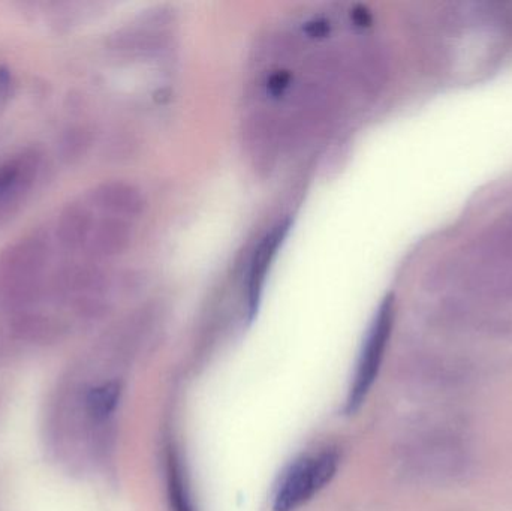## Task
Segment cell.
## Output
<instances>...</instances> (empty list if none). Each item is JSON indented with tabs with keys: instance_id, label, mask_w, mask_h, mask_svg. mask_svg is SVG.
<instances>
[{
	"instance_id": "obj_5",
	"label": "cell",
	"mask_w": 512,
	"mask_h": 511,
	"mask_svg": "<svg viewBox=\"0 0 512 511\" xmlns=\"http://www.w3.org/2000/svg\"><path fill=\"white\" fill-rule=\"evenodd\" d=\"M289 231V221L277 222L270 233L265 234L259 242L258 248L252 255L251 266L248 272V284H246V299H248L249 320H254L258 312L259 302L264 293L265 282L268 273L273 267L279 249L285 242L286 234Z\"/></svg>"
},
{
	"instance_id": "obj_10",
	"label": "cell",
	"mask_w": 512,
	"mask_h": 511,
	"mask_svg": "<svg viewBox=\"0 0 512 511\" xmlns=\"http://www.w3.org/2000/svg\"><path fill=\"white\" fill-rule=\"evenodd\" d=\"M11 326L20 338L33 342L50 341L60 332L59 323L53 318L24 311L12 320Z\"/></svg>"
},
{
	"instance_id": "obj_6",
	"label": "cell",
	"mask_w": 512,
	"mask_h": 511,
	"mask_svg": "<svg viewBox=\"0 0 512 511\" xmlns=\"http://www.w3.org/2000/svg\"><path fill=\"white\" fill-rule=\"evenodd\" d=\"M110 285V275L95 263H75L56 273L53 290L57 296L72 300L80 296L104 297Z\"/></svg>"
},
{
	"instance_id": "obj_1",
	"label": "cell",
	"mask_w": 512,
	"mask_h": 511,
	"mask_svg": "<svg viewBox=\"0 0 512 511\" xmlns=\"http://www.w3.org/2000/svg\"><path fill=\"white\" fill-rule=\"evenodd\" d=\"M48 246L39 237H26L6 246L0 254V296L9 308L38 302L44 290Z\"/></svg>"
},
{
	"instance_id": "obj_11",
	"label": "cell",
	"mask_w": 512,
	"mask_h": 511,
	"mask_svg": "<svg viewBox=\"0 0 512 511\" xmlns=\"http://www.w3.org/2000/svg\"><path fill=\"white\" fill-rule=\"evenodd\" d=\"M93 143V131L87 125H75L66 129L59 140V156L65 164L72 165L80 161L89 152Z\"/></svg>"
},
{
	"instance_id": "obj_3",
	"label": "cell",
	"mask_w": 512,
	"mask_h": 511,
	"mask_svg": "<svg viewBox=\"0 0 512 511\" xmlns=\"http://www.w3.org/2000/svg\"><path fill=\"white\" fill-rule=\"evenodd\" d=\"M393 324L394 299L388 296L379 306L378 312L370 324L366 339H364L354 380H352L348 398H346V416L357 413L363 402L366 401L367 395L378 377L379 369H381L385 350H387L388 341L393 332Z\"/></svg>"
},
{
	"instance_id": "obj_7",
	"label": "cell",
	"mask_w": 512,
	"mask_h": 511,
	"mask_svg": "<svg viewBox=\"0 0 512 511\" xmlns=\"http://www.w3.org/2000/svg\"><path fill=\"white\" fill-rule=\"evenodd\" d=\"M89 206L102 215L134 221L143 213L144 198L141 192L131 183L104 182L95 186L87 195Z\"/></svg>"
},
{
	"instance_id": "obj_8",
	"label": "cell",
	"mask_w": 512,
	"mask_h": 511,
	"mask_svg": "<svg viewBox=\"0 0 512 511\" xmlns=\"http://www.w3.org/2000/svg\"><path fill=\"white\" fill-rule=\"evenodd\" d=\"M132 234L134 230L128 219L102 215V218L96 219L84 251L87 257L96 261L117 257L131 245Z\"/></svg>"
},
{
	"instance_id": "obj_13",
	"label": "cell",
	"mask_w": 512,
	"mask_h": 511,
	"mask_svg": "<svg viewBox=\"0 0 512 511\" xmlns=\"http://www.w3.org/2000/svg\"><path fill=\"white\" fill-rule=\"evenodd\" d=\"M12 74L8 66L0 65V111L11 98Z\"/></svg>"
},
{
	"instance_id": "obj_4",
	"label": "cell",
	"mask_w": 512,
	"mask_h": 511,
	"mask_svg": "<svg viewBox=\"0 0 512 511\" xmlns=\"http://www.w3.org/2000/svg\"><path fill=\"white\" fill-rule=\"evenodd\" d=\"M42 153L27 147L0 164V227L8 224L29 197L41 173Z\"/></svg>"
},
{
	"instance_id": "obj_12",
	"label": "cell",
	"mask_w": 512,
	"mask_h": 511,
	"mask_svg": "<svg viewBox=\"0 0 512 511\" xmlns=\"http://www.w3.org/2000/svg\"><path fill=\"white\" fill-rule=\"evenodd\" d=\"M120 393H122V387L116 381L93 387L87 393L86 398L87 411L90 416L96 420L108 419L119 405Z\"/></svg>"
},
{
	"instance_id": "obj_9",
	"label": "cell",
	"mask_w": 512,
	"mask_h": 511,
	"mask_svg": "<svg viewBox=\"0 0 512 511\" xmlns=\"http://www.w3.org/2000/svg\"><path fill=\"white\" fill-rule=\"evenodd\" d=\"M96 218L87 204L69 203L60 212L57 222V240L63 251L78 252L86 249Z\"/></svg>"
},
{
	"instance_id": "obj_2",
	"label": "cell",
	"mask_w": 512,
	"mask_h": 511,
	"mask_svg": "<svg viewBox=\"0 0 512 511\" xmlns=\"http://www.w3.org/2000/svg\"><path fill=\"white\" fill-rule=\"evenodd\" d=\"M339 455L321 452L301 456L283 474L273 498V511H295L312 500L336 476Z\"/></svg>"
}]
</instances>
